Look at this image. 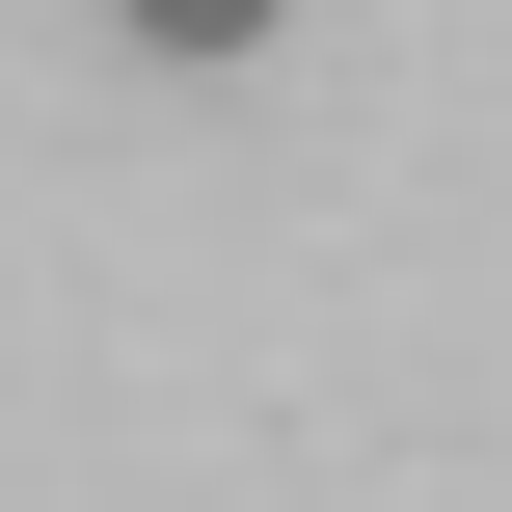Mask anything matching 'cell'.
Instances as JSON below:
<instances>
[{
	"mask_svg": "<svg viewBox=\"0 0 512 512\" xmlns=\"http://www.w3.org/2000/svg\"><path fill=\"white\" fill-rule=\"evenodd\" d=\"M108 27H135V54H270L297 0H108Z\"/></svg>",
	"mask_w": 512,
	"mask_h": 512,
	"instance_id": "cell-1",
	"label": "cell"
}]
</instances>
